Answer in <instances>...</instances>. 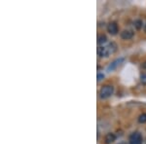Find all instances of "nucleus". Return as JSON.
<instances>
[{
	"label": "nucleus",
	"mask_w": 146,
	"mask_h": 144,
	"mask_svg": "<svg viewBox=\"0 0 146 144\" xmlns=\"http://www.w3.org/2000/svg\"><path fill=\"white\" fill-rule=\"evenodd\" d=\"M144 31H145V32H146V25H144Z\"/></svg>",
	"instance_id": "nucleus-15"
},
{
	"label": "nucleus",
	"mask_w": 146,
	"mask_h": 144,
	"mask_svg": "<svg viewBox=\"0 0 146 144\" xmlns=\"http://www.w3.org/2000/svg\"><path fill=\"white\" fill-rule=\"evenodd\" d=\"M123 58H119V60H114L112 63H110L109 65H108V67H107V71H112V70H114V69H116L117 67L119 66L120 64H121L122 62H123Z\"/></svg>",
	"instance_id": "nucleus-5"
},
{
	"label": "nucleus",
	"mask_w": 146,
	"mask_h": 144,
	"mask_svg": "<svg viewBox=\"0 0 146 144\" xmlns=\"http://www.w3.org/2000/svg\"><path fill=\"white\" fill-rule=\"evenodd\" d=\"M119 144H127V143L125 142V141H123V142H121V143H119Z\"/></svg>",
	"instance_id": "nucleus-14"
},
{
	"label": "nucleus",
	"mask_w": 146,
	"mask_h": 144,
	"mask_svg": "<svg viewBox=\"0 0 146 144\" xmlns=\"http://www.w3.org/2000/svg\"><path fill=\"white\" fill-rule=\"evenodd\" d=\"M103 78H104V75L102 74V73H98V81L100 82V80H102Z\"/></svg>",
	"instance_id": "nucleus-12"
},
{
	"label": "nucleus",
	"mask_w": 146,
	"mask_h": 144,
	"mask_svg": "<svg viewBox=\"0 0 146 144\" xmlns=\"http://www.w3.org/2000/svg\"><path fill=\"white\" fill-rule=\"evenodd\" d=\"M142 67L144 68V69H146V61H144V62L142 63Z\"/></svg>",
	"instance_id": "nucleus-13"
},
{
	"label": "nucleus",
	"mask_w": 146,
	"mask_h": 144,
	"mask_svg": "<svg viewBox=\"0 0 146 144\" xmlns=\"http://www.w3.org/2000/svg\"><path fill=\"white\" fill-rule=\"evenodd\" d=\"M133 32L131 31V30H129V29H126V30H123V31L121 32V38L124 39V40H129L131 39L133 37Z\"/></svg>",
	"instance_id": "nucleus-6"
},
{
	"label": "nucleus",
	"mask_w": 146,
	"mask_h": 144,
	"mask_svg": "<svg viewBox=\"0 0 146 144\" xmlns=\"http://www.w3.org/2000/svg\"><path fill=\"white\" fill-rule=\"evenodd\" d=\"M106 41H107L106 35H104V34L98 35V45H103L104 43H106Z\"/></svg>",
	"instance_id": "nucleus-8"
},
{
	"label": "nucleus",
	"mask_w": 146,
	"mask_h": 144,
	"mask_svg": "<svg viewBox=\"0 0 146 144\" xmlns=\"http://www.w3.org/2000/svg\"><path fill=\"white\" fill-rule=\"evenodd\" d=\"M142 25H143V23H142V21H141V20H136V21H135V27L137 30H139V29H141V28H142Z\"/></svg>",
	"instance_id": "nucleus-9"
},
{
	"label": "nucleus",
	"mask_w": 146,
	"mask_h": 144,
	"mask_svg": "<svg viewBox=\"0 0 146 144\" xmlns=\"http://www.w3.org/2000/svg\"><path fill=\"white\" fill-rule=\"evenodd\" d=\"M107 31L109 32L111 35H116L117 33H118V31H119L118 25H117L115 22L110 23L109 25H107Z\"/></svg>",
	"instance_id": "nucleus-4"
},
{
	"label": "nucleus",
	"mask_w": 146,
	"mask_h": 144,
	"mask_svg": "<svg viewBox=\"0 0 146 144\" xmlns=\"http://www.w3.org/2000/svg\"><path fill=\"white\" fill-rule=\"evenodd\" d=\"M117 50V45L115 43H109L107 46H100L98 48V55L100 58H107L111 54L114 53Z\"/></svg>",
	"instance_id": "nucleus-1"
},
{
	"label": "nucleus",
	"mask_w": 146,
	"mask_h": 144,
	"mask_svg": "<svg viewBox=\"0 0 146 144\" xmlns=\"http://www.w3.org/2000/svg\"><path fill=\"white\" fill-rule=\"evenodd\" d=\"M113 92H114L113 86H111V85H105V86H103L102 88L100 89V98L106 100V98H110L113 94Z\"/></svg>",
	"instance_id": "nucleus-2"
},
{
	"label": "nucleus",
	"mask_w": 146,
	"mask_h": 144,
	"mask_svg": "<svg viewBox=\"0 0 146 144\" xmlns=\"http://www.w3.org/2000/svg\"><path fill=\"white\" fill-rule=\"evenodd\" d=\"M138 123H140V124L146 123V113H142L141 115H139V117H138Z\"/></svg>",
	"instance_id": "nucleus-10"
},
{
	"label": "nucleus",
	"mask_w": 146,
	"mask_h": 144,
	"mask_svg": "<svg viewBox=\"0 0 146 144\" xmlns=\"http://www.w3.org/2000/svg\"><path fill=\"white\" fill-rule=\"evenodd\" d=\"M129 144H142V136L139 133L135 131L129 135Z\"/></svg>",
	"instance_id": "nucleus-3"
},
{
	"label": "nucleus",
	"mask_w": 146,
	"mask_h": 144,
	"mask_svg": "<svg viewBox=\"0 0 146 144\" xmlns=\"http://www.w3.org/2000/svg\"><path fill=\"white\" fill-rule=\"evenodd\" d=\"M140 82L143 85H146V74H141V76H140Z\"/></svg>",
	"instance_id": "nucleus-11"
},
{
	"label": "nucleus",
	"mask_w": 146,
	"mask_h": 144,
	"mask_svg": "<svg viewBox=\"0 0 146 144\" xmlns=\"http://www.w3.org/2000/svg\"><path fill=\"white\" fill-rule=\"evenodd\" d=\"M115 140H116V135L112 133H107L104 137V142L106 144H111V143L114 142Z\"/></svg>",
	"instance_id": "nucleus-7"
}]
</instances>
